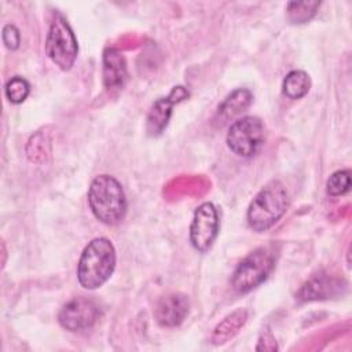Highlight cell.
I'll return each mask as SVG.
<instances>
[{"label": "cell", "mask_w": 352, "mask_h": 352, "mask_svg": "<svg viewBox=\"0 0 352 352\" xmlns=\"http://www.w3.org/2000/svg\"><path fill=\"white\" fill-rule=\"evenodd\" d=\"M117 254L114 245L107 238L92 239L82 250L77 264L78 283L88 290L104 285L113 275Z\"/></svg>", "instance_id": "cell-1"}, {"label": "cell", "mask_w": 352, "mask_h": 352, "mask_svg": "<svg viewBox=\"0 0 352 352\" xmlns=\"http://www.w3.org/2000/svg\"><path fill=\"white\" fill-rule=\"evenodd\" d=\"M88 205L94 216L107 226L120 223L125 217L128 208L122 186L110 175H99L91 182Z\"/></svg>", "instance_id": "cell-2"}, {"label": "cell", "mask_w": 352, "mask_h": 352, "mask_svg": "<svg viewBox=\"0 0 352 352\" xmlns=\"http://www.w3.org/2000/svg\"><path fill=\"white\" fill-rule=\"evenodd\" d=\"M289 195L287 190L279 180L268 182L252 199L246 219L257 232L270 230L287 210Z\"/></svg>", "instance_id": "cell-3"}, {"label": "cell", "mask_w": 352, "mask_h": 352, "mask_svg": "<svg viewBox=\"0 0 352 352\" xmlns=\"http://www.w3.org/2000/svg\"><path fill=\"white\" fill-rule=\"evenodd\" d=\"M77 38L67 19L55 12L45 40V54L60 70H70L77 58Z\"/></svg>", "instance_id": "cell-4"}, {"label": "cell", "mask_w": 352, "mask_h": 352, "mask_svg": "<svg viewBox=\"0 0 352 352\" xmlns=\"http://www.w3.org/2000/svg\"><path fill=\"white\" fill-rule=\"evenodd\" d=\"M274 256L265 248L250 252L235 268L231 286L238 293H249L267 280L274 270Z\"/></svg>", "instance_id": "cell-5"}, {"label": "cell", "mask_w": 352, "mask_h": 352, "mask_svg": "<svg viewBox=\"0 0 352 352\" xmlns=\"http://www.w3.org/2000/svg\"><path fill=\"white\" fill-rule=\"evenodd\" d=\"M228 148L239 157L254 155L264 143V125L258 117L246 116L234 121L227 132Z\"/></svg>", "instance_id": "cell-6"}, {"label": "cell", "mask_w": 352, "mask_h": 352, "mask_svg": "<svg viewBox=\"0 0 352 352\" xmlns=\"http://www.w3.org/2000/svg\"><path fill=\"white\" fill-rule=\"evenodd\" d=\"M219 234V214L212 202L201 204L192 216L190 226V242L195 250L205 253L213 245Z\"/></svg>", "instance_id": "cell-7"}, {"label": "cell", "mask_w": 352, "mask_h": 352, "mask_svg": "<svg viewBox=\"0 0 352 352\" xmlns=\"http://www.w3.org/2000/svg\"><path fill=\"white\" fill-rule=\"evenodd\" d=\"M98 319V305L92 300L84 297H76L66 302L58 315L60 326L69 331H81L91 329Z\"/></svg>", "instance_id": "cell-8"}, {"label": "cell", "mask_w": 352, "mask_h": 352, "mask_svg": "<svg viewBox=\"0 0 352 352\" xmlns=\"http://www.w3.org/2000/svg\"><path fill=\"white\" fill-rule=\"evenodd\" d=\"M188 98V91L187 88L179 85L175 87L168 96L160 98L157 99L148 114H147V120H146V131L150 136H158L164 132V129L166 128L170 116H172V109L175 104L183 102L184 99Z\"/></svg>", "instance_id": "cell-9"}, {"label": "cell", "mask_w": 352, "mask_h": 352, "mask_svg": "<svg viewBox=\"0 0 352 352\" xmlns=\"http://www.w3.org/2000/svg\"><path fill=\"white\" fill-rule=\"evenodd\" d=\"M190 311V301L183 293H169L162 296L155 308L154 318L162 327H176L183 323Z\"/></svg>", "instance_id": "cell-10"}, {"label": "cell", "mask_w": 352, "mask_h": 352, "mask_svg": "<svg viewBox=\"0 0 352 352\" xmlns=\"http://www.w3.org/2000/svg\"><path fill=\"white\" fill-rule=\"evenodd\" d=\"M342 289H345L344 280L320 274V275H315L309 280H307L300 287L296 297L300 301L326 300V298L338 296L340 293H342Z\"/></svg>", "instance_id": "cell-11"}, {"label": "cell", "mask_w": 352, "mask_h": 352, "mask_svg": "<svg viewBox=\"0 0 352 352\" xmlns=\"http://www.w3.org/2000/svg\"><path fill=\"white\" fill-rule=\"evenodd\" d=\"M103 84L109 91H120L124 88L128 70L126 60L117 48H106L103 52Z\"/></svg>", "instance_id": "cell-12"}, {"label": "cell", "mask_w": 352, "mask_h": 352, "mask_svg": "<svg viewBox=\"0 0 352 352\" xmlns=\"http://www.w3.org/2000/svg\"><path fill=\"white\" fill-rule=\"evenodd\" d=\"M248 312L243 308L234 311L232 314L227 315L213 330L210 336V342L213 345H223L228 342L246 323Z\"/></svg>", "instance_id": "cell-13"}, {"label": "cell", "mask_w": 352, "mask_h": 352, "mask_svg": "<svg viewBox=\"0 0 352 352\" xmlns=\"http://www.w3.org/2000/svg\"><path fill=\"white\" fill-rule=\"evenodd\" d=\"M253 100V94L246 88H238L228 94L224 100L219 104L217 114L223 121H227L242 111H245Z\"/></svg>", "instance_id": "cell-14"}, {"label": "cell", "mask_w": 352, "mask_h": 352, "mask_svg": "<svg viewBox=\"0 0 352 352\" xmlns=\"http://www.w3.org/2000/svg\"><path fill=\"white\" fill-rule=\"evenodd\" d=\"M311 88V78L304 70H292L282 82V92L289 99H301Z\"/></svg>", "instance_id": "cell-15"}, {"label": "cell", "mask_w": 352, "mask_h": 352, "mask_svg": "<svg viewBox=\"0 0 352 352\" xmlns=\"http://www.w3.org/2000/svg\"><path fill=\"white\" fill-rule=\"evenodd\" d=\"M50 153H51L50 139L44 132L40 131L29 139L26 146V154L32 162H36V164L45 162V157L50 155Z\"/></svg>", "instance_id": "cell-16"}, {"label": "cell", "mask_w": 352, "mask_h": 352, "mask_svg": "<svg viewBox=\"0 0 352 352\" xmlns=\"http://www.w3.org/2000/svg\"><path fill=\"white\" fill-rule=\"evenodd\" d=\"M319 7V1H292L287 4V18L292 23H305L316 14Z\"/></svg>", "instance_id": "cell-17"}, {"label": "cell", "mask_w": 352, "mask_h": 352, "mask_svg": "<svg viewBox=\"0 0 352 352\" xmlns=\"http://www.w3.org/2000/svg\"><path fill=\"white\" fill-rule=\"evenodd\" d=\"M4 92H6V98L11 103L19 104V103L25 102V99L29 96L30 84L28 82L26 78L21 77V76H15L7 81Z\"/></svg>", "instance_id": "cell-18"}, {"label": "cell", "mask_w": 352, "mask_h": 352, "mask_svg": "<svg viewBox=\"0 0 352 352\" xmlns=\"http://www.w3.org/2000/svg\"><path fill=\"white\" fill-rule=\"evenodd\" d=\"M351 187V172L349 169H341L331 173L327 180L326 190L327 194L331 197H340L349 191Z\"/></svg>", "instance_id": "cell-19"}, {"label": "cell", "mask_w": 352, "mask_h": 352, "mask_svg": "<svg viewBox=\"0 0 352 352\" xmlns=\"http://www.w3.org/2000/svg\"><path fill=\"white\" fill-rule=\"evenodd\" d=\"M1 37H3V43L8 50H16L21 44V34L19 30L12 25V23H7L3 28L1 32Z\"/></svg>", "instance_id": "cell-20"}, {"label": "cell", "mask_w": 352, "mask_h": 352, "mask_svg": "<svg viewBox=\"0 0 352 352\" xmlns=\"http://www.w3.org/2000/svg\"><path fill=\"white\" fill-rule=\"evenodd\" d=\"M256 351H278V344L270 331H265L260 336L258 342L256 345Z\"/></svg>", "instance_id": "cell-21"}]
</instances>
